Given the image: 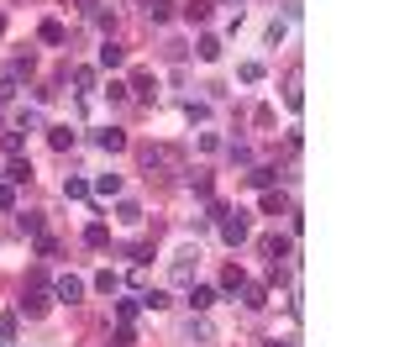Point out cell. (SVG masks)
Here are the masks:
<instances>
[{
    "instance_id": "cell-1",
    "label": "cell",
    "mask_w": 394,
    "mask_h": 347,
    "mask_svg": "<svg viewBox=\"0 0 394 347\" xmlns=\"http://www.w3.org/2000/svg\"><path fill=\"white\" fill-rule=\"evenodd\" d=\"M211 221L221 227V242H231V248L247 242V221H242V211H231V205H211Z\"/></svg>"
},
{
    "instance_id": "cell-2",
    "label": "cell",
    "mask_w": 394,
    "mask_h": 347,
    "mask_svg": "<svg viewBox=\"0 0 394 347\" xmlns=\"http://www.w3.org/2000/svg\"><path fill=\"white\" fill-rule=\"evenodd\" d=\"M174 163H179V147H147V153H142L147 174H153V168H174Z\"/></svg>"
},
{
    "instance_id": "cell-3",
    "label": "cell",
    "mask_w": 394,
    "mask_h": 347,
    "mask_svg": "<svg viewBox=\"0 0 394 347\" xmlns=\"http://www.w3.org/2000/svg\"><path fill=\"white\" fill-rule=\"evenodd\" d=\"M53 295H58V300H69V305H74V300H84V279H79V274H63L58 284H53Z\"/></svg>"
},
{
    "instance_id": "cell-4",
    "label": "cell",
    "mask_w": 394,
    "mask_h": 347,
    "mask_svg": "<svg viewBox=\"0 0 394 347\" xmlns=\"http://www.w3.org/2000/svg\"><path fill=\"white\" fill-rule=\"evenodd\" d=\"M237 295H242V305H247V311H263V305H268V289H263V284H252V279L237 289Z\"/></svg>"
},
{
    "instance_id": "cell-5",
    "label": "cell",
    "mask_w": 394,
    "mask_h": 347,
    "mask_svg": "<svg viewBox=\"0 0 394 347\" xmlns=\"http://www.w3.org/2000/svg\"><path fill=\"white\" fill-rule=\"evenodd\" d=\"M0 174H6V184H26V179H32V163H26V158H11Z\"/></svg>"
},
{
    "instance_id": "cell-6",
    "label": "cell",
    "mask_w": 394,
    "mask_h": 347,
    "mask_svg": "<svg viewBox=\"0 0 394 347\" xmlns=\"http://www.w3.org/2000/svg\"><path fill=\"white\" fill-rule=\"evenodd\" d=\"M195 264H200V252H179V258H174V279L190 284V279H195Z\"/></svg>"
},
{
    "instance_id": "cell-7",
    "label": "cell",
    "mask_w": 394,
    "mask_h": 347,
    "mask_svg": "<svg viewBox=\"0 0 394 347\" xmlns=\"http://www.w3.org/2000/svg\"><path fill=\"white\" fill-rule=\"evenodd\" d=\"M258 248H263V258H274V264H279V258H289V237H279V232H274V237H263Z\"/></svg>"
},
{
    "instance_id": "cell-8",
    "label": "cell",
    "mask_w": 394,
    "mask_h": 347,
    "mask_svg": "<svg viewBox=\"0 0 394 347\" xmlns=\"http://www.w3.org/2000/svg\"><path fill=\"white\" fill-rule=\"evenodd\" d=\"M274 179H279V168H268V163H258V168L247 174V184H252V190H274Z\"/></svg>"
},
{
    "instance_id": "cell-9",
    "label": "cell",
    "mask_w": 394,
    "mask_h": 347,
    "mask_svg": "<svg viewBox=\"0 0 394 347\" xmlns=\"http://www.w3.org/2000/svg\"><path fill=\"white\" fill-rule=\"evenodd\" d=\"M22 316H48V295H42V289L22 295Z\"/></svg>"
},
{
    "instance_id": "cell-10",
    "label": "cell",
    "mask_w": 394,
    "mask_h": 347,
    "mask_svg": "<svg viewBox=\"0 0 394 347\" xmlns=\"http://www.w3.org/2000/svg\"><path fill=\"white\" fill-rule=\"evenodd\" d=\"M121 284H126V279H121L116 268H100V274H95V289H100V295H116Z\"/></svg>"
},
{
    "instance_id": "cell-11",
    "label": "cell",
    "mask_w": 394,
    "mask_h": 347,
    "mask_svg": "<svg viewBox=\"0 0 394 347\" xmlns=\"http://www.w3.org/2000/svg\"><path fill=\"white\" fill-rule=\"evenodd\" d=\"M95 143L106 147V153H121V147H126V132H116V127H106V132H95Z\"/></svg>"
},
{
    "instance_id": "cell-12",
    "label": "cell",
    "mask_w": 394,
    "mask_h": 347,
    "mask_svg": "<svg viewBox=\"0 0 394 347\" xmlns=\"http://www.w3.org/2000/svg\"><path fill=\"white\" fill-rule=\"evenodd\" d=\"M263 211H268V216H284V211H289L284 190H263Z\"/></svg>"
},
{
    "instance_id": "cell-13",
    "label": "cell",
    "mask_w": 394,
    "mask_h": 347,
    "mask_svg": "<svg viewBox=\"0 0 394 347\" xmlns=\"http://www.w3.org/2000/svg\"><path fill=\"white\" fill-rule=\"evenodd\" d=\"M190 305H195V311H211V305H215V289L211 284H195L190 289Z\"/></svg>"
},
{
    "instance_id": "cell-14",
    "label": "cell",
    "mask_w": 394,
    "mask_h": 347,
    "mask_svg": "<svg viewBox=\"0 0 394 347\" xmlns=\"http://www.w3.org/2000/svg\"><path fill=\"white\" fill-rule=\"evenodd\" d=\"M147 22H174V6H168V0H147Z\"/></svg>"
},
{
    "instance_id": "cell-15",
    "label": "cell",
    "mask_w": 394,
    "mask_h": 347,
    "mask_svg": "<svg viewBox=\"0 0 394 347\" xmlns=\"http://www.w3.org/2000/svg\"><path fill=\"white\" fill-rule=\"evenodd\" d=\"M195 53H200L205 63H215V58H221V37H200V42H195Z\"/></svg>"
},
{
    "instance_id": "cell-16",
    "label": "cell",
    "mask_w": 394,
    "mask_h": 347,
    "mask_svg": "<svg viewBox=\"0 0 394 347\" xmlns=\"http://www.w3.org/2000/svg\"><path fill=\"white\" fill-rule=\"evenodd\" d=\"M126 90H137L142 100H158V84H153V74H137V79H131Z\"/></svg>"
},
{
    "instance_id": "cell-17",
    "label": "cell",
    "mask_w": 394,
    "mask_h": 347,
    "mask_svg": "<svg viewBox=\"0 0 394 347\" xmlns=\"http://www.w3.org/2000/svg\"><path fill=\"white\" fill-rule=\"evenodd\" d=\"M37 37H42V42H53V48H58V42H63V37H69V32H63V22H42V26H37Z\"/></svg>"
},
{
    "instance_id": "cell-18",
    "label": "cell",
    "mask_w": 394,
    "mask_h": 347,
    "mask_svg": "<svg viewBox=\"0 0 394 347\" xmlns=\"http://www.w3.org/2000/svg\"><path fill=\"white\" fill-rule=\"evenodd\" d=\"M284 106H289V111L305 106V95H299V74H289V84H284Z\"/></svg>"
},
{
    "instance_id": "cell-19",
    "label": "cell",
    "mask_w": 394,
    "mask_h": 347,
    "mask_svg": "<svg viewBox=\"0 0 394 347\" xmlns=\"http://www.w3.org/2000/svg\"><path fill=\"white\" fill-rule=\"evenodd\" d=\"M95 195H106V200H110V195H121V174H100V179H95Z\"/></svg>"
},
{
    "instance_id": "cell-20",
    "label": "cell",
    "mask_w": 394,
    "mask_h": 347,
    "mask_svg": "<svg viewBox=\"0 0 394 347\" xmlns=\"http://www.w3.org/2000/svg\"><path fill=\"white\" fill-rule=\"evenodd\" d=\"M69 79H74V90H79V95H90V90H95V69H74Z\"/></svg>"
},
{
    "instance_id": "cell-21",
    "label": "cell",
    "mask_w": 394,
    "mask_h": 347,
    "mask_svg": "<svg viewBox=\"0 0 394 347\" xmlns=\"http://www.w3.org/2000/svg\"><path fill=\"white\" fill-rule=\"evenodd\" d=\"M116 216L126 221V227H137V221H142V205H137V200H121V205H116Z\"/></svg>"
},
{
    "instance_id": "cell-22",
    "label": "cell",
    "mask_w": 394,
    "mask_h": 347,
    "mask_svg": "<svg viewBox=\"0 0 394 347\" xmlns=\"http://www.w3.org/2000/svg\"><path fill=\"white\" fill-rule=\"evenodd\" d=\"M121 58H126V53H121L116 42H106V48H100V69H121Z\"/></svg>"
},
{
    "instance_id": "cell-23",
    "label": "cell",
    "mask_w": 394,
    "mask_h": 347,
    "mask_svg": "<svg viewBox=\"0 0 394 347\" xmlns=\"http://www.w3.org/2000/svg\"><path fill=\"white\" fill-rule=\"evenodd\" d=\"M84 242H90V248H106V242H110V227H106V221H95V227L84 232Z\"/></svg>"
},
{
    "instance_id": "cell-24",
    "label": "cell",
    "mask_w": 394,
    "mask_h": 347,
    "mask_svg": "<svg viewBox=\"0 0 394 347\" xmlns=\"http://www.w3.org/2000/svg\"><path fill=\"white\" fill-rule=\"evenodd\" d=\"M242 284H247V274H242V268H227V274H221V289H227V295H237Z\"/></svg>"
},
{
    "instance_id": "cell-25",
    "label": "cell",
    "mask_w": 394,
    "mask_h": 347,
    "mask_svg": "<svg viewBox=\"0 0 394 347\" xmlns=\"http://www.w3.org/2000/svg\"><path fill=\"white\" fill-rule=\"evenodd\" d=\"M6 153H11V158L26 153V132H22V127H16V132H6Z\"/></svg>"
},
{
    "instance_id": "cell-26",
    "label": "cell",
    "mask_w": 394,
    "mask_h": 347,
    "mask_svg": "<svg viewBox=\"0 0 394 347\" xmlns=\"http://www.w3.org/2000/svg\"><path fill=\"white\" fill-rule=\"evenodd\" d=\"M16 227H22V232H32V237H42V216L22 211V216H16Z\"/></svg>"
},
{
    "instance_id": "cell-27",
    "label": "cell",
    "mask_w": 394,
    "mask_h": 347,
    "mask_svg": "<svg viewBox=\"0 0 394 347\" xmlns=\"http://www.w3.org/2000/svg\"><path fill=\"white\" fill-rule=\"evenodd\" d=\"M137 300H142V311H163V305H168L163 289H147V295H137Z\"/></svg>"
},
{
    "instance_id": "cell-28",
    "label": "cell",
    "mask_w": 394,
    "mask_h": 347,
    "mask_svg": "<svg viewBox=\"0 0 394 347\" xmlns=\"http://www.w3.org/2000/svg\"><path fill=\"white\" fill-rule=\"evenodd\" d=\"M48 143L58 147V153H69V147H74V132H69V127H53V137H48Z\"/></svg>"
},
{
    "instance_id": "cell-29",
    "label": "cell",
    "mask_w": 394,
    "mask_h": 347,
    "mask_svg": "<svg viewBox=\"0 0 394 347\" xmlns=\"http://www.w3.org/2000/svg\"><path fill=\"white\" fill-rule=\"evenodd\" d=\"M137 311H142V300H137V295H131V300H116V316H121V321H131Z\"/></svg>"
},
{
    "instance_id": "cell-30",
    "label": "cell",
    "mask_w": 394,
    "mask_h": 347,
    "mask_svg": "<svg viewBox=\"0 0 394 347\" xmlns=\"http://www.w3.org/2000/svg\"><path fill=\"white\" fill-rule=\"evenodd\" d=\"M184 16H190V22H205V16H211V6H205V0H190V6H184Z\"/></svg>"
},
{
    "instance_id": "cell-31",
    "label": "cell",
    "mask_w": 394,
    "mask_h": 347,
    "mask_svg": "<svg viewBox=\"0 0 394 347\" xmlns=\"http://www.w3.org/2000/svg\"><path fill=\"white\" fill-rule=\"evenodd\" d=\"M190 190L200 195V200H211V174H195V179H190Z\"/></svg>"
},
{
    "instance_id": "cell-32",
    "label": "cell",
    "mask_w": 394,
    "mask_h": 347,
    "mask_svg": "<svg viewBox=\"0 0 394 347\" xmlns=\"http://www.w3.org/2000/svg\"><path fill=\"white\" fill-rule=\"evenodd\" d=\"M26 74H32V53H26V58H11V79H26Z\"/></svg>"
},
{
    "instance_id": "cell-33",
    "label": "cell",
    "mask_w": 394,
    "mask_h": 347,
    "mask_svg": "<svg viewBox=\"0 0 394 347\" xmlns=\"http://www.w3.org/2000/svg\"><path fill=\"white\" fill-rule=\"evenodd\" d=\"M63 195H69V200H84V195H90V184H84V179H69V184H63Z\"/></svg>"
},
{
    "instance_id": "cell-34",
    "label": "cell",
    "mask_w": 394,
    "mask_h": 347,
    "mask_svg": "<svg viewBox=\"0 0 394 347\" xmlns=\"http://www.w3.org/2000/svg\"><path fill=\"white\" fill-rule=\"evenodd\" d=\"M0 211H16V184H0Z\"/></svg>"
},
{
    "instance_id": "cell-35",
    "label": "cell",
    "mask_w": 394,
    "mask_h": 347,
    "mask_svg": "<svg viewBox=\"0 0 394 347\" xmlns=\"http://www.w3.org/2000/svg\"><path fill=\"white\" fill-rule=\"evenodd\" d=\"M237 74H242V79H247V84H258V79H263V63H242Z\"/></svg>"
},
{
    "instance_id": "cell-36",
    "label": "cell",
    "mask_w": 394,
    "mask_h": 347,
    "mask_svg": "<svg viewBox=\"0 0 394 347\" xmlns=\"http://www.w3.org/2000/svg\"><path fill=\"white\" fill-rule=\"evenodd\" d=\"M11 95H16V79H0V106H6Z\"/></svg>"
},
{
    "instance_id": "cell-37",
    "label": "cell",
    "mask_w": 394,
    "mask_h": 347,
    "mask_svg": "<svg viewBox=\"0 0 394 347\" xmlns=\"http://www.w3.org/2000/svg\"><path fill=\"white\" fill-rule=\"evenodd\" d=\"M263 347H289V342H279V337H274V342H263Z\"/></svg>"
}]
</instances>
